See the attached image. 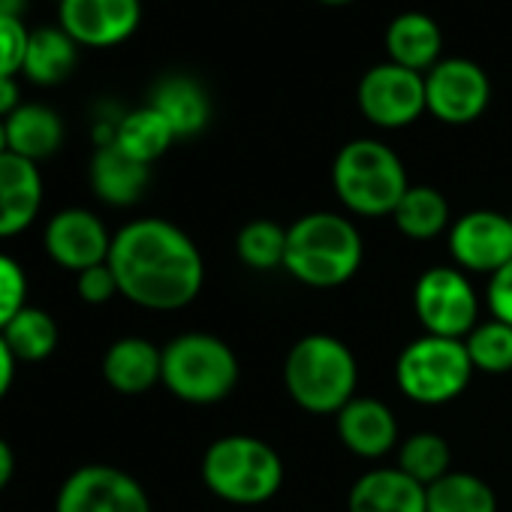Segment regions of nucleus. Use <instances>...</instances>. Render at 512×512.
Here are the masks:
<instances>
[{
  "label": "nucleus",
  "mask_w": 512,
  "mask_h": 512,
  "mask_svg": "<svg viewBox=\"0 0 512 512\" xmlns=\"http://www.w3.org/2000/svg\"><path fill=\"white\" fill-rule=\"evenodd\" d=\"M58 25L79 49H115L142 25V0H58Z\"/></svg>",
  "instance_id": "nucleus-12"
},
{
  "label": "nucleus",
  "mask_w": 512,
  "mask_h": 512,
  "mask_svg": "<svg viewBox=\"0 0 512 512\" xmlns=\"http://www.w3.org/2000/svg\"><path fill=\"white\" fill-rule=\"evenodd\" d=\"M332 184L338 199L362 217L392 214L410 187L401 157L380 139L347 142L332 163Z\"/></svg>",
  "instance_id": "nucleus-5"
},
{
  "label": "nucleus",
  "mask_w": 512,
  "mask_h": 512,
  "mask_svg": "<svg viewBox=\"0 0 512 512\" xmlns=\"http://www.w3.org/2000/svg\"><path fill=\"white\" fill-rule=\"evenodd\" d=\"M362 256L359 229L335 211L305 214L287 229L284 269L308 287L332 290L347 284L359 272Z\"/></svg>",
  "instance_id": "nucleus-2"
},
{
  "label": "nucleus",
  "mask_w": 512,
  "mask_h": 512,
  "mask_svg": "<svg viewBox=\"0 0 512 512\" xmlns=\"http://www.w3.org/2000/svg\"><path fill=\"white\" fill-rule=\"evenodd\" d=\"M10 154V139H7V121H0V157Z\"/></svg>",
  "instance_id": "nucleus-39"
},
{
  "label": "nucleus",
  "mask_w": 512,
  "mask_h": 512,
  "mask_svg": "<svg viewBox=\"0 0 512 512\" xmlns=\"http://www.w3.org/2000/svg\"><path fill=\"white\" fill-rule=\"evenodd\" d=\"M88 175H91V187L97 199L115 208H127L139 202V196L145 193L151 181V166L133 160L115 142H109V145H97Z\"/></svg>",
  "instance_id": "nucleus-20"
},
{
  "label": "nucleus",
  "mask_w": 512,
  "mask_h": 512,
  "mask_svg": "<svg viewBox=\"0 0 512 512\" xmlns=\"http://www.w3.org/2000/svg\"><path fill=\"white\" fill-rule=\"evenodd\" d=\"M491 100L488 73L470 58H440L425 73V106L443 124L476 121Z\"/></svg>",
  "instance_id": "nucleus-10"
},
{
  "label": "nucleus",
  "mask_w": 512,
  "mask_h": 512,
  "mask_svg": "<svg viewBox=\"0 0 512 512\" xmlns=\"http://www.w3.org/2000/svg\"><path fill=\"white\" fill-rule=\"evenodd\" d=\"M464 347L473 362V371H485V374L512 371V326L500 320H488L485 326H476L464 338Z\"/></svg>",
  "instance_id": "nucleus-30"
},
{
  "label": "nucleus",
  "mask_w": 512,
  "mask_h": 512,
  "mask_svg": "<svg viewBox=\"0 0 512 512\" xmlns=\"http://www.w3.org/2000/svg\"><path fill=\"white\" fill-rule=\"evenodd\" d=\"M0 335H4L7 347L13 350V356L19 362H43L58 347V323H55V317L49 311L31 308V305L25 311H19Z\"/></svg>",
  "instance_id": "nucleus-27"
},
{
  "label": "nucleus",
  "mask_w": 512,
  "mask_h": 512,
  "mask_svg": "<svg viewBox=\"0 0 512 512\" xmlns=\"http://www.w3.org/2000/svg\"><path fill=\"white\" fill-rule=\"evenodd\" d=\"M16 365H19V359H16L13 350L7 347L4 335H0V398H4V395L10 392V386H13V380H16Z\"/></svg>",
  "instance_id": "nucleus-36"
},
{
  "label": "nucleus",
  "mask_w": 512,
  "mask_h": 512,
  "mask_svg": "<svg viewBox=\"0 0 512 512\" xmlns=\"http://www.w3.org/2000/svg\"><path fill=\"white\" fill-rule=\"evenodd\" d=\"M43 208V175L40 166L4 154L0 157V238L22 235Z\"/></svg>",
  "instance_id": "nucleus-15"
},
{
  "label": "nucleus",
  "mask_w": 512,
  "mask_h": 512,
  "mask_svg": "<svg viewBox=\"0 0 512 512\" xmlns=\"http://www.w3.org/2000/svg\"><path fill=\"white\" fill-rule=\"evenodd\" d=\"M172 142H175V133L154 106H142V109H133L118 118L115 145L145 166L160 160Z\"/></svg>",
  "instance_id": "nucleus-24"
},
{
  "label": "nucleus",
  "mask_w": 512,
  "mask_h": 512,
  "mask_svg": "<svg viewBox=\"0 0 512 512\" xmlns=\"http://www.w3.org/2000/svg\"><path fill=\"white\" fill-rule=\"evenodd\" d=\"M55 512H151V500L130 473L88 464L64 479Z\"/></svg>",
  "instance_id": "nucleus-11"
},
{
  "label": "nucleus",
  "mask_w": 512,
  "mask_h": 512,
  "mask_svg": "<svg viewBox=\"0 0 512 512\" xmlns=\"http://www.w3.org/2000/svg\"><path fill=\"white\" fill-rule=\"evenodd\" d=\"M79 61V46L70 40V34L55 25V28H37L31 31L28 55H25V70L22 76L34 85L52 88L70 79Z\"/></svg>",
  "instance_id": "nucleus-23"
},
{
  "label": "nucleus",
  "mask_w": 512,
  "mask_h": 512,
  "mask_svg": "<svg viewBox=\"0 0 512 512\" xmlns=\"http://www.w3.org/2000/svg\"><path fill=\"white\" fill-rule=\"evenodd\" d=\"M76 290H79V299L88 302V305H106L109 299L121 296L115 272L109 269V263H100V266H91V269L79 272L76 275Z\"/></svg>",
  "instance_id": "nucleus-33"
},
{
  "label": "nucleus",
  "mask_w": 512,
  "mask_h": 512,
  "mask_svg": "<svg viewBox=\"0 0 512 512\" xmlns=\"http://www.w3.org/2000/svg\"><path fill=\"white\" fill-rule=\"evenodd\" d=\"M28 0H0V16H22Z\"/></svg>",
  "instance_id": "nucleus-38"
},
{
  "label": "nucleus",
  "mask_w": 512,
  "mask_h": 512,
  "mask_svg": "<svg viewBox=\"0 0 512 512\" xmlns=\"http://www.w3.org/2000/svg\"><path fill=\"white\" fill-rule=\"evenodd\" d=\"M317 4H326V7H347L353 0H317Z\"/></svg>",
  "instance_id": "nucleus-40"
},
{
  "label": "nucleus",
  "mask_w": 512,
  "mask_h": 512,
  "mask_svg": "<svg viewBox=\"0 0 512 512\" xmlns=\"http://www.w3.org/2000/svg\"><path fill=\"white\" fill-rule=\"evenodd\" d=\"M238 260L256 272L284 269L287 260V229L275 220H250L235 238Z\"/></svg>",
  "instance_id": "nucleus-28"
},
{
  "label": "nucleus",
  "mask_w": 512,
  "mask_h": 512,
  "mask_svg": "<svg viewBox=\"0 0 512 512\" xmlns=\"http://www.w3.org/2000/svg\"><path fill=\"white\" fill-rule=\"evenodd\" d=\"M428 512H497L491 485L473 473H446L425 488Z\"/></svg>",
  "instance_id": "nucleus-26"
},
{
  "label": "nucleus",
  "mask_w": 512,
  "mask_h": 512,
  "mask_svg": "<svg viewBox=\"0 0 512 512\" xmlns=\"http://www.w3.org/2000/svg\"><path fill=\"white\" fill-rule=\"evenodd\" d=\"M347 506L350 512H428L425 485L401 467H377L359 476Z\"/></svg>",
  "instance_id": "nucleus-16"
},
{
  "label": "nucleus",
  "mask_w": 512,
  "mask_h": 512,
  "mask_svg": "<svg viewBox=\"0 0 512 512\" xmlns=\"http://www.w3.org/2000/svg\"><path fill=\"white\" fill-rule=\"evenodd\" d=\"M473 374L464 341L425 335L407 344L395 365L398 389L416 404H446L458 398Z\"/></svg>",
  "instance_id": "nucleus-7"
},
{
  "label": "nucleus",
  "mask_w": 512,
  "mask_h": 512,
  "mask_svg": "<svg viewBox=\"0 0 512 512\" xmlns=\"http://www.w3.org/2000/svg\"><path fill=\"white\" fill-rule=\"evenodd\" d=\"M103 377L121 395H145L163 383V350L148 338H121L103 356Z\"/></svg>",
  "instance_id": "nucleus-19"
},
{
  "label": "nucleus",
  "mask_w": 512,
  "mask_h": 512,
  "mask_svg": "<svg viewBox=\"0 0 512 512\" xmlns=\"http://www.w3.org/2000/svg\"><path fill=\"white\" fill-rule=\"evenodd\" d=\"M28 43L31 31L25 28L22 16H0V76H22Z\"/></svg>",
  "instance_id": "nucleus-32"
},
{
  "label": "nucleus",
  "mask_w": 512,
  "mask_h": 512,
  "mask_svg": "<svg viewBox=\"0 0 512 512\" xmlns=\"http://www.w3.org/2000/svg\"><path fill=\"white\" fill-rule=\"evenodd\" d=\"M163 118L166 124L172 127L175 139H187V136H196L208 127L211 121V100L205 94V88L190 79V76H166L154 85L151 91V103Z\"/></svg>",
  "instance_id": "nucleus-21"
},
{
  "label": "nucleus",
  "mask_w": 512,
  "mask_h": 512,
  "mask_svg": "<svg viewBox=\"0 0 512 512\" xmlns=\"http://www.w3.org/2000/svg\"><path fill=\"white\" fill-rule=\"evenodd\" d=\"M509 220H512V214H509Z\"/></svg>",
  "instance_id": "nucleus-41"
},
{
  "label": "nucleus",
  "mask_w": 512,
  "mask_h": 512,
  "mask_svg": "<svg viewBox=\"0 0 512 512\" xmlns=\"http://www.w3.org/2000/svg\"><path fill=\"white\" fill-rule=\"evenodd\" d=\"M13 473H16V452L4 437H0V491L10 485Z\"/></svg>",
  "instance_id": "nucleus-37"
},
{
  "label": "nucleus",
  "mask_w": 512,
  "mask_h": 512,
  "mask_svg": "<svg viewBox=\"0 0 512 512\" xmlns=\"http://www.w3.org/2000/svg\"><path fill=\"white\" fill-rule=\"evenodd\" d=\"M238 383V359L226 341L187 332L163 347V386L187 404L223 401Z\"/></svg>",
  "instance_id": "nucleus-6"
},
{
  "label": "nucleus",
  "mask_w": 512,
  "mask_h": 512,
  "mask_svg": "<svg viewBox=\"0 0 512 512\" xmlns=\"http://www.w3.org/2000/svg\"><path fill=\"white\" fill-rule=\"evenodd\" d=\"M449 461H452L449 443L434 431H419L404 440L398 467L428 488L431 482H437L449 473Z\"/></svg>",
  "instance_id": "nucleus-29"
},
{
  "label": "nucleus",
  "mask_w": 512,
  "mask_h": 512,
  "mask_svg": "<svg viewBox=\"0 0 512 512\" xmlns=\"http://www.w3.org/2000/svg\"><path fill=\"white\" fill-rule=\"evenodd\" d=\"M356 103L359 112L383 130H398L413 124L425 106V76L413 73L407 67H398L392 61L374 64L365 70L356 88Z\"/></svg>",
  "instance_id": "nucleus-9"
},
{
  "label": "nucleus",
  "mask_w": 512,
  "mask_h": 512,
  "mask_svg": "<svg viewBox=\"0 0 512 512\" xmlns=\"http://www.w3.org/2000/svg\"><path fill=\"white\" fill-rule=\"evenodd\" d=\"M19 106H22L19 82L10 79V76H0V121H7Z\"/></svg>",
  "instance_id": "nucleus-35"
},
{
  "label": "nucleus",
  "mask_w": 512,
  "mask_h": 512,
  "mask_svg": "<svg viewBox=\"0 0 512 512\" xmlns=\"http://www.w3.org/2000/svg\"><path fill=\"white\" fill-rule=\"evenodd\" d=\"M202 482L226 503L256 506L278 494L284 482V461L260 437L229 434L205 449Z\"/></svg>",
  "instance_id": "nucleus-4"
},
{
  "label": "nucleus",
  "mask_w": 512,
  "mask_h": 512,
  "mask_svg": "<svg viewBox=\"0 0 512 512\" xmlns=\"http://www.w3.org/2000/svg\"><path fill=\"white\" fill-rule=\"evenodd\" d=\"M338 437L350 452H356L362 458H380L395 446L398 422L383 401L353 398L338 413Z\"/></svg>",
  "instance_id": "nucleus-18"
},
{
  "label": "nucleus",
  "mask_w": 512,
  "mask_h": 512,
  "mask_svg": "<svg viewBox=\"0 0 512 512\" xmlns=\"http://www.w3.org/2000/svg\"><path fill=\"white\" fill-rule=\"evenodd\" d=\"M7 139H10V154L40 166L64 145V121L55 109L43 103H22L7 118Z\"/></svg>",
  "instance_id": "nucleus-22"
},
{
  "label": "nucleus",
  "mask_w": 512,
  "mask_h": 512,
  "mask_svg": "<svg viewBox=\"0 0 512 512\" xmlns=\"http://www.w3.org/2000/svg\"><path fill=\"white\" fill-rule=\"evenodd\" d=\"M395 226L416 241H428L434 235H440L449 223V202L440 190L428 187V184H413L407 187V193L401 196L398 208L392 211Z\"/></svg>",
  "instance_id": "nucleus-25"
},
{
  "label": "nucleus",
  "mask_w": 512,
  "mask_h": 512,
  "mask_svg": "<svg viewBox=\"0 0 512 512\" xmlns=\"http://www.w3.org/2000/svg\"><path fill=\"white\" fill-rule=\"evenodd\" d=\"M359 368L335 335H305L284 362V386L308 413H341L356 398Z\"/></svg>",
  "instance_id": "nucleus-3"
},
{
  "label": "nucleus",
  "mask_w": 512,
  "mask_h": 512,
  "mask_svg": "<svg viewBox=\"0 0 512 512\" xmlns=\"http://www.w3.org/2000/svg\"><path fill=\"white\" fill-rule=\"evenodd\" d=\"M43 244H46V253L52 256V263L79 275L109 260L112 235L94 211L64 208L46 223Z\"/></svg>",
  "instance_id": "nucleus-14"
},
{
  "label": "nucleus",
  "mask_w": 512,
  "mask_h": 512,
  "mask_svg": "<svg viewBox=\"0 0 512 512\" xmlns=\"http://www.w3.org/2000/svg\"><path fill=\"white\" fill-rule=\"evenodd\" d=\"M413 308L428 335L464 341L476 326L479 299L458 269L434 266L416 281Z\"/></svg>",
  "instance_id": "nucleus-8"
},
{
  "label": "nucleus",
  "mask_w": 512,
  "mask_h": 512,
  "mask_svg": "<svg viewBox=\"0 0 512 512\" xmlns=\"http://www.w3.org/2000/svg\"><path fill=\"white\" fill-rule=\"evenodd\" d=\"M109 269L118 293L148 311L187 308L205 281L202 253L193 238L163 217H142L112 235Z\"/></svg>",
  "instance_id": "nucleus-1"
},
{
  "label": "nucleus",
  "mask_w": 512,
  "mask_h": 512,
  "mask_svg": "<svg viewBox=\"0 0 512 512\" xmlns=\"http://www.w3.org/2000/svg\"><path fill=\"white\" fill-rule=\"evenodd\" d=\"M488 311L494 320L512 326V260L488 278Z\"/></svg>",
  "instance_id": "nucleus-34"
},
{
  "label": "nucleus",
  "mask_w": 512,
  "mask_h": 512,
  "mask_svg": "<svg viewBox=\"0 0 512 512\" xmlns=\"http://www.w3.org/2000/svg\"><path fill=\"white\" fill-rule=\"evenodd\" d=\"M386 55L413 73H428L443 58V31L437 19L419 10L398 13L386 28Z\"/></svg>",
  "instance_id": "nucleus-17"
},
{
  "label": "nucleus",
  "mask_w": 512,
  "mask_h": 512,
  "mask_svg": "<svg viewBox=\"0 0 512 512\" xmlns=\"http://www.w3.org/2000/svg\"><path fill=\"white\" fill-rule=\"evenodd\" d=\"M28 278L19 260L10 253H0V332L10 326V320L28 308Z\"/></svg>",
  "instance_id": "nucleus-31"
},
{
  "label": "nucleus",
  "mask_w": 512,
  "mask_h": 512,
  "mask_svg": "<svg viewBox=\"0 0 512 512\" xmlns=\"http://www.w3.org/2000/svg\"><path fill=\"white\" fill-rule=\"evenodd\" d=\"M452 260L479 275H494L512 260V220L497 211H467L449 229Z\"/></svg>",
  "instance_id": "nucleus-13"
}]
</instances>
